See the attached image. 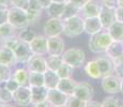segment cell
<instances>
[{
    "instance_id": "1",
    "label": "cell",
    "mask_w": 123,
    "mask_h": 107,
    "mask_svg": "<svg viewBox=\"0 0 123 107\" xmlns=\"http://www.w3.org/2000/svg\"><path fill=\"white\" fill-rule=\"evenodd\" d=\"M113 42V39L107 30H102L96 34L90 35L89 40V49L94 54L106 53L108 47Z\"/></svg>"
},
{
    "instance_id": "2",
    "label": "cell",
    "mask_w": 123,
    "mask_h": 107,
    "mask_svg": "<svg viewBox=\"0 0 123 107\" xmlns=\"http://www.w3.org/2000/svg\"><path fill=\"white\" fill-rule=\"evenodd\" d=\"M85 32V19L80 15L63 20V33L68 38L79 37Z\"/></svg>"
},
{
    "instance_id": "3",
    "label": "cell",
    "mask_w": 123,
    "mask_h": 107,
    "mask_svg": "<svg viewBox=\"0 0 123 107\" xmlns=\"http://www.w3.org/2000/svg\"><path fill=\"white\" fill-rule=\"evenodd\" d=\"M8 21L17 30H22L26 27H29L30 21L27 15V11L24 9L11 6L8 12Z\"/></svg>"
},
{
    "instance_id": "4",
    "label": "cell",
    "mask_w": 123,
    "mask_h": 107,
    "mask_svg": "<svg viewBox=\"0 0 123 107\" xmlns=\"http://www.w3.org/2000/svg\"><path fill=\"white\" fill-rule=\"evenodd\" d=\"M62 58L64 63L71 65L73 69H78L84 65L86 60V54L80 48H70L64 50L62 54Z\"/></svg>"
},
{
    "instance_id": "5",
    "label": "cell",
    "mask_w": 123,
    "mask_h": 107,
    "mask_svg": "<svg viewBox=\"0 0 123 107\" xmlns=\"http://www.w3.org/2000/svg\"><path fill=\"white\" fill-rule=\"evenodd\" d=\"M102 89L109 94H117L121 92V78L115 74L102 78Z\"/></svg>"
},
{
    "instance_id": "6",
    "label": "cell",
    "mask_w": 123,
    "mask_h": 107,
    "mask_svg": "<svg viewBox=\"0 0 123 107\" xmlns=\"http://www.w3.org/2000/svg\"><path fill=\"white\" fill-rule=\"evenodd\" d=\"M63 33V20L61 18L50 17L44 25V34L47 38L60 37Z\"/></svg>"
},
{
    "instance_id": "7",
    "label": "cell",
    "mask_w": 123,
    "mask_h": 107,
    "mask_svg": "<svg viewBox=\"0 0 123 107\" xmlns=\"http://www.w3.org/2000/svg\"><path fill=\"white\" fill-rule=\"evenodd\" d=\"M13 101L22 107L31 105V92L29 86H19V88L13 92Z\"/></svg>"
},
{
    "instance_id": "8",
    "label": "cell",
    "mask_w": 123,
    "mask_h": 107,
    "mask_svg": "<svg viewBox=\"0 0 123 107\" xmlns=\"http://www.w3.org/2000/svg\"><path fill=\"white\" fill-rule=\"evenodd\" d=\"M27 69L29 72H39L45 73L48 68H47V61L42 55H32L30 59L28 60Z\"/></svg>"
},
{
    "instance_id": "9",
    "label": "cell",
    "mask_w": 123,
    "mask_h": 107,
    "mask_svg": "<svg viewBox=\"0 0 123 107\" xmlns=\"http://www.w3.org/2000/svg\"><path fill=\"white\" fill-rule=\"evenodd\" d=\"M30 44V48H31L32 53L34 55H44L47 54V49H48V38L43 34H37V37L32 40Z\"/></svg>"
},
{
    "instance_id": "10",
    "label": "cell",
    "mask_w": 123,
    "mask_h": 107,
    "mask_svg": "<svg viewBox=\"0 0 123 107\" xmlns=\"http://www.w3.org/2000/svg\"><path fill=\"white\" fill-rule=\"evenodd\" d=\"M73 95L85 102H88L90 100H92V97L94 95V89L92 87V85H90L89 82H77Z\"/></svg>"
},
{
    "instance_id": "11",
    "label": "cell",
    "mask_w": 123,
    "mask_h": 107,
    "mask_svg": "<svg viewBox=\"0 0 123 107\" xmlns=\"http://www.w3.org/2000/svg\"><path fill=\"white\" fill-rule=\"evenodd\" d=\"M14 53H15L17 63H27L30 57L33 55L31 48H30V44L23 41H19L17 46L14 48Z\"/></svg>"
},
{
    "instance_id": "12",
    "label": "cell",
    "mask_w": 123,
    "mask_h": 107,
    "mask_svg": "<svg viewBox=\"0 0 123 107\" xmlns=\"http://www.w3.org/2000/svg\"><path fill=\"white\" fill-rule=\"evenodd\" d=\"M102 4H100L95 0H89L85 6L80 8L79 15L82 18H88V17H98V14L101 12Z\"/></svg>"
},
{
    "instance_id": "13",
    "label": "cell",
    "mask_w": 123,
    "mask_h": 107,
    "mask_svg": "<svg viewBox=\"0 0 123 107\" xmlns=\"http://www.w3.org/2000/svg\"><path fill=\"white\" fill-rule=\"evenodd\" d=\"M68 99V95L61 92L58 88L48 89L47 93V101L53 106H65Z\"/></svg>"
},
{
    "instance_id": "14",
    "label": "cell",
    "mask_w": 123,
    "mask_h": 107,
    "mask_svg": "<svg viewBox=\"0 0 123 107\" xmlns=\"http://www.w3.org/2000/svg\"><path fill=\"white\" fill-rule=\"evenodd\" d=\"M98 18H100L103 28L105 30H107L110 26L116 21V15H115V9L108 8L106 6L102 4L101 12L98 14Z\"/></svg>"
},
{
    "instance_id": "15",
    "label": "cell",
    "mask_w": 123,
    "mask_h": 107,
    "mask_svg": "<svg viewBox=\"0 0 123 107\" xmlns=\"http://www.w3.org/2000/svg\"><path fill=\"white\" fill-rule=\"evenodd\" d=\"M63 53H64V41L60 37L48 38L47 54L50 56H62Z\"/></svg>"
},
{
    "instance_id": "16",
    "label": "cell",
    "mask_w": 123,
    "mask_h": 107,
    "mask_svg": "<svg viewBox=\"0 0 123 107\" xmlns=\"http://www.w3.org/2000/svg\"><path fill=\"white\" fill-rule=\"evenodd\" d=\"M85 19V32L89 35H93L101 32L104 29L100 18L98 17H88Z\"/></svg>"
},
{
    "instance_id": "17",
    "label": "cell",
    "mask_w": 123,
    "mask_h": 107,
    "mask_svg": "<svg viewBox=\"0 0 123 107\" xmlns=\"http://www.w3.org/2000/svg\"><path fill=\"white\" fill-rule=\"evenodd\" d=\"M95 61L98 63V66L100 69V72L103 77L113 74L115 63L110 58H108V57H100V58L95 59Z\"/></svg>"
},
{
    "instance_id": "18",
    "label": "cell",
    "mask_w": 123,
    "mask_h": 107,
    "mask_svg": "<svg viewBox=\"0 0 123 107\" xmlns=\"http://www.w3.org/2000/svg\"><path fill=\"white\" fill-rule=\"evenodd\" d=\"M0 63L9 66H13L17 63L15 53H14L13 49L9 48L4 45L0 46Z\"/></svg>"
},
{
    "instance_id": "19",
    "label": "cell",
    "mask_w": 123,
    "mask_h": 107,
    "mask_svg": "<svg viewBox=\"0 0 123 107\" xmlns=\"http://www.w3.org/2000/svg\"><path fill=\"white\" fill-rule=\"evenodd\" d=\"M107 57L112 61H117L123 58V41H115L110 44L108 49L106 50Z\"/></svg>"
},
{
    "instance_id": "20",
    "label": "cell",
    "mask_w": 123,
    "mask_h": 107,
    "mask_svg": "<svg viewBox=\"0 0 123 107\" xmlns=\"http://www.w3.org/2000/svg\"><path fill=\"white\" fill-rule=\"evenodd\" d=\"M42 10L43 9L39 4L37 0H29V3H28L26 11H27V15H28V18H29L30 24L35 23V21L39 19Z\"/></svg>"
},
{
    "instance_id": "21",
    "label": "cell",
    "mask_w": 123,
    "mask_h": 107,
    "mask_svg": "<svg viewBox=\"0 0 123 107\" xmlns=\"http://www.w3.org/2000/svg\"><path fill=\"white\" fill-rule=\"evenodd\" d=\"M30 92H31V104L41 103V102L47 101L48 89H47L45 86L30 87Z\"/></svg>"
},
{
    "instance_id": "22",
    "label": "cell",
    "mask_w": 123,
    "mask_h": 107,
    "mask_svg": "<svg viewBox=\"0 0 123 107\" xmlns=\"http://www.w3.org/2000/svg\"><path fill=\"white\" fill-rule=\"evenodd\" d=\"M76 85H77V82H75L74 79H72V77L71 78H60V82H59L57 88H58L61 92H63L64 94L71 96L74 94Z\"/></svg>"
},
{
    "instance_id": "23",
    "label": "cell",
    "mask_w": 123,
    "mask_h": 107,
    "mask_svg": "<svg viewBox=\"0 0 123 107\" xmlns=\"http://www.w3.org/2000/svg\"><path fill=\"white\" fill-rule=\"evenodd\" d=\"M59 82H60V77H59L57 71L47 70L46 72L44 73V86L47 89L57 88Z\"/></svg>"
},
{
    "instance_id": "24",
    "label": "cell",
    "mask_w": 123,
    "mask_h": 107,
    "mask_svg": "<svg viewBox=\"0 0 123 107\" xmlns=\"http://www.w3.org/2000/svg\"><path fill=\"white\" fill-rule=\"evenodd\" d=\"M85 72L86 74L89 76L90 78H93V79H102L103 76H102L100 69L98 66V63H96L95 60H91L88 61L86 64H85Z\"/></svg>"
},
{
    "instance_id": "25",
    "label": "cell",
    "mask_w": 123,
    "mask_h": 107,
    "mask_svg": "<svg viewBox=\"0 0 123 107\" xmlns=\"http://www.w3.org/2000/svg\"><path fill=\"white\" fill-rule=\"evenodd\" d=\"M29 73L28 69H16L12 73V77L19 84V86H29Z\"/></svg>"
},
{
    "instance_id": "26",
    "label": "cell",
    "mask_w": 123,
    "mask_h": 107,
    "mask_svg": "<svg viewBox=\"0 0 123 107\" xmlns=\"http://www.w3.org/2000/svg\"><path fill=\"white\" fill-rule=\"evenodd\" d=\"M64 8H65V3H62V2H53L46 9V11L50 17L61 18L62 17L63 11H64Z\"/></svg>"
},
{
    "instance_id": "27",
    "label": "cell",
    "mask_w": 123,
    "mask_h": 107,
    "mask_svg": "<svg viewBox=\"0 0 123 107\" xmlns=\"http://www.w3.org/2000/svg\"><path fill=\"white\" fill-rule=\"evenodd\" d=\"M107 31L115 41H123V23L115 21L107 29Z\"/></svg>"
},
{
    "instance_id": "28",
    "label": "cell",
    "mask_w": 123,
    "mask_h": 107,
    "mask_svg": "<svg viewBox=\"0 0 123 107\" xmlns=\"http://www.w3.org/2000/svg\"><path fill=\"white\" fill-rule=\"evenodd\" d=\"M16 30L17 29L15 27H13L9 21H6L2 25H0V41L14 37V35H17L18 33H16Z\"/></svg>"
},
{
    "instance_id": "29",
    "label": "cell",
    "mask_w": 123,
    "mask_h": 107,
    "mask_svg": "<svg viewBox=\"0 0 123 107\" xmlns=\"http://www.w3.org/2000/svg\"><path fill=\"white\" fill-rule=\"evenodd\" d=\"M79 11H80V8L74 6V4L71 3V2H67V3H65V8H64V11H63V14H62L61 19L64 20V19H68V18L73 17V16L79 15Z\"/></svg>"
},
{
    "instance_id": "30",
    "label": "cell",
    "mask_w": 123,
    "mask_h": 107,
    "mask_svg": "<svg viewBox=\"0 0 123 107\" xmlns=\"http://www.w3.org/2000/svg\"><path fill=\"white\" fill-rule=\"evenodd\" d=\"M44 86V73L30 72L29 73V87Z\"/></svg>"
},
{
    "instance_id": "31",
    "label": "cell",
    "mask_w": 123,
    "mask_h": 107,
    "mask_svg": "<svg viewBox=\"0 0 123 107\" xmlns=\"http://www.w3.org/2000/svg\"><path fill=\"white\" fill-rule=\"evenodd\" d=\"M46 61H47V68H48V70H53V71H57L64 63L62 56H50L49 55L48 58L46 59Z\"/></svg>"
},
{
    "instance_id": "32",
    "label": "cell",
    "mask_w": 123,
    "mask_h": 107,
    "mask_svg": "<svg viewBox=\"0 0 123 107\" xmlns=\"http://www.w3.org/2000/svg\"><path fill=\"white\" fill-rule=\"evenodd\" d=\"M17 35H18V38H19L20 41L26 42V43H30L37 34L35 33L34 30L30 29L29 27H26V28H24V29L20 30Z\"/></svg>"
},
{
    "instance_id": "33",
    "label": "cell",
    "mask_w": 123,
    "mask_h": 107,
    "mask_svg": "<svg viewBox=\"0 0 123 107\" xmlns=\"http://www.w3.org/2000/svg\"><path fill=\"white\" fill-rule=\"evenodd\" d=\"M102 107H123V101L115 94H111L102 102Z\"/></svg>"
},
{
    "instance_id": "34",
    "label": "cell",
    "mask_w": 123,
    "mask_h": 107,
    "mask_svg": "<svg viewBox=\"0 0 123 107\" xmlns=\"http://www.w3.org/2000/svg\"><path fill=\"white\" fill-rule=\"evenodd\" d=\"M73 71H74V69L71 65H68L67 63H63L62 65L57 70V73H58L60 78H71L73 75Z\"/></svg>"
},
{
    "instance_id": "35",
    "label": "cell",
    "mask_w": 123,
    "mask_h": 107,
    "mask_svg": "<svg viewBox=\"0 0 123 107\" xmlns=\"http://www.w3.org/2000/svg\"><path fill=\"white\" fill-rule=\"evenodd\" d=\"M0 101L2 103H11L13 101V92L2 85H0Z\"/></svg>"
},
{
    "instance_id": "36",
    "label": "cell",
    "mask_w": 123,
    "mask_h": 107,
    "mask_svg": "<svg viewBox=\"0 0 123 107\" xmlns=\"http://www.w3.org/2000/svg\"><path fill=\"white\" fill-rule=\"evenodd\" d=\"M86 103L87 102L82 101V100L78 99V97L71 95V96H68V102L65 104V107H86Z\"/></svg>"
},
{
    "instance_id": "37",
    "label": "cell",
    "mask_w": 123,
    "mask_h": 107,
    "mask_svg": "<svg viewBox=\"0 0 123 107\" xmlns=\"http://www.w3.org/2000/svg\"><path fill=\"white\" fill-rule=\"evenodd\" d=\"M19 38H18V35H14V37H11V38H8V39H4L1 41V45H4V46L9 47V48L13 49L15 48L16 46H17V44L19 43Z\"/></svg>"
},
{
    "instance_id": "38",
    "label": "cell",
    "mask_w": 123,
    "mask_h": 107,
    "mask_svg": "<svg viewBox=\"0 0 123 107\" xmlns=\"http://www.w3.org/2000/svg\"><path fill=\"white\" fill-rule=\"evenodd\" d=\"M2 86H4V87L6 88L8 90H10L11 92H14L16 91V90L19 88V84H18L17 82H16L15 79H14L13 77H10L9 79H6V82H3L1 84Z\"/></svg>"
},
{
    "instance_id": "39",
    "label": "cell",
    "mask_w": 123,
    "mask_h": 107,
    "mask_svg": "<svg viewBox=\"0 0 123 107\" xmlns=\"http://www.w3.org/2000/svg\"><path fill=\"white\" fill-rule=\"evenodd\" d=\"M113 63H115V71H113V74L122 79L123 78V58L120 59V60L113 61Z\"/></svg>"
},
{
    "instance_id": "40",
    "label": "cell",
    "mask_w": 123,
    "mask_h": 107,
    "mask_svg": "<svg viewBox=\"0 0 123 107\" xmlns=\"http://www.w3.org/2000/svg\"><path fill=\"white\" fill-rule=\"evenodd\" d=\"M0 74L3 77L4 82L6 79H9L10 77H12V71H11V66L6 65V64H1L0 63Z\"/></svg>"
},
{
    "instance_id": "41",
    "label": "cell",
    "mask_w": 123,
    "mask_h": 107,
    "mask_svg": "<svg viewBox=\"0 0 123 107\" xmlns=\"http://www.w3.org/2000/svg\"><path fill=\"white\" fill-rule=\"evenodd\" d=\"M8 12H9L8 6L0 4V25L8 21Z\"/></svg>"
},
{
    "instance_id": "42",
    "label": "cell",
    "mask_w": 123,
    "mask_h": 107,
    "mask_svg": "<svg viewBox=\"0 0 123 107\" xmlns=\"http://www.w3.org/2000/svg\"><path fill=\"white\" fill-rule=\"evenodd\" d=\"M29 3V0H11V6L26 10Z\"/></svg>"
},
{
    "instance_id": "43",
    "label": "cell",
    "mask_w": 123,
    "mask_h": 107,
    "mask_svg": "<svg viewBox=\"0 0 123 107\" xmlns=\"http://www.w3.org/2000/svg\"><path fill=\"white\" fill-rule=\"evenodd\" d=\"M115 15H116V21L123 23V6H118L115 9Z\"/></svg>"
},
{
    "instance_id": "44",
    "label": "cell",
    "mask_w": 123,
    "mask_h": 107,
    "mask_svg": "<svg viewBox=\"0 0 123 107\" xmlns=\"http://www.w3.org/2000/svg\"><path fill=\"white\" fill-rule=\"evenodd\" d=\"M102 3H103V6H106L108 8H112V9H116L119 6L118 0H102Z\"/></svg>"
},
{
    "instance_id": "45",
    "label": "cell",
    "mask_w": 123,
    "mask_h": 107,
    "mask_svg": "<svg viewBox=\"0 0 123 107\" xmlns=\"http://www.w3.org/2000/svg\"><path fill=\"white\" fill-rule=\"evenodd\" d=\"M37 2H39V4L42 6L43 10H46V9L53 3V0H37Z\"/></svg>"
},
{
    "instance_id": "46",
    "label": "cell",
    "mask_w": 123,
    "mask_h": 107,
    "mask_svg": "<svg viewBox=\"0 0 123 107\" xmlns=\"http://www.w3.org/2000/svg\"><path fill=\"white\" fill-rule=\"evenodd\" d=\"M88 1H89V0H68V2L73 3L74 6H78V8H81V6H85V4H86Z\"/></svg>"
},
{
    "instance_id": "47",
    "label": "cell",
    "mask_w": 123,
    "mask_h": 107,
    "mask_svg": "<svg viewBox=\"0 0 123 107\" xmlns=\"http://www.w3.org/2000/svg\"><path fill=\"white\" fill-rule=\"evenodd\" d=\"M31 107H53V105L48 101H44V102H41V103L31 104Z\"/></svg>"
},
{
    "instance_id": "48",
    "label": "cell",
    "mask_w": 123,
    "mask_h": 107,
    "mask_svg": "<svg viewBox=\"0 0 123 107\" xmlns=\"http://www.w3.org/2000/svg\"><path fill=\"white\" fill-rule=\"evenodd\" d=\"M86 107H102V103H98L96 101H92L90 100L86 103Z\"/></svg>"
},
{
    "instance_id": "49",
    "label": "cell",
    "mask_w": 123,
    "mask_h": 107,
    "mask_svg": "<svg viewBox=\"0 0 123 107\" xmlns=\"http://www.w3.org/2000/svg\"><path fill=\"white\" fill-rule=\"evenodd\" d=\"M0 4L2 6H11V0H0Z\"/></svg>"
},
{
    "instance_id": "50",
    "label": "cell",
    "mask_w": 123,
    "mask_h": 107,
    "mask_svg": "<svg viewBox=\"0 0 123 107\" xmlns=\"http://www.w3.org/2000/svg\"><path fill=\"white\" fill-rule=\"evenodd\" d=\"M0 107H15V106H13V105H11L10 103H4V104H2Z\"/></svg>"
},
{
    "instance_id": "51",
    "label": "cell",
    "mask_w": 123,
    "mask_h": 107,
    "mask_svg": "<svg viewBox=\"0 0 123 107\" xmlns=\"http://www.w3.org/2000/svg\"><path fill=\"white\" fill-rule=\"evenodd\" d=\"M53 2H62V3H67L68 0H53Z\"/></svg>"
},
{
    "instance_id": "52",
    "label": "cell",
    "mask_w": 123,
    "mask_h": 107,
    "mask_svg": "<svg viewBox=\"0 0 123 107\" xmlns=\"http://www.w3.org/2000/svg\"><path fill=\"white\" fill-rule=\"evenodd\" d=\"M118 3L120 6H123V0H118Z\"/></svg>"
},
{
    "instance_id": "53",
    "label": "cell",
    "mask_w": 123,
    "mask_h": 107,
    "mask_svg": "<svg viewBox=\"0 0 123 107\" xmlns=\"http://www.w3.org/2000/svg\"><path fill=\"white\" fill-rule=\"evenodd\" d=\"M4 82L3 77H2V76H1V74H0V85H1V84H2V82Z\"/></svg>"
},
{
    "instance_id": "54",
    "label": "cell",
    "mask_w": 123,
    "mask_h": 107,
    "mask_svg": "<svg viewBox=\"0 0 123 107\" xmlns=\"http://www.w3.org/2000/svg\"><path fill=\"white\" fill-rule=\"evenodd\" d=\"M121 92H122V94H123V78L121 79Z\"/></svg>"
},
{
    "instance_id": "55",
    "label": "cell",
    "mask_w": 123,
    "mask_h": 107,
    "mask_svg": "<svg viewBox=\"0 0 123 107\" xmlns=\"http://www.w3.org/2000/svg\"><path fill=\"white\" fill-rule=\"evenodd\" d=\"M53 107H65V106H53Z\"/></svg>"
},
{
    "instance_id": "56",
    "label": "cell",
    "mask_w": 123,
    "mask_h": 107,
    "mask_svg": "<svg viewBox=\"0 0 123 107\" xmlns=\"http://www.w3.org/2000/svg\"><path fill=\"white\" fill-rule=\"evenodd\" d=\"M2 104H4V103H2V102H1V101H0V106H1V105H2Z\"/></svg>"
}]
</instances>
